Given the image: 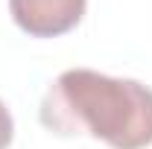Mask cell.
I'll return each instance as SVG.
<instances>
[{
  "instance_id": "obj_1",
  "label": "cell",
  "mask_w": 152,
  "mask_h": 149,
  "mask_svg": "<svg viewBox=\"0 0 152 149\" xmlns=\"http://www.w3.org/2000/svg\"><path fill=\"white\" fill-rule=\"evenodd\" d=\"M41 123L61 137L88 134L111 149H146L152 143V88L73 67L47 88Z\"/></svg>"
},
{
  "instance_id": "obj_2",
  "label": "cell",
  "mask_w": 152,
  "mask_h": 149,
  "mask_svg": "<svg viewBox=\"0 0 152 149\" xmlns=\"http://www.w3.org/2000/svg\"><path fill=\"white\" fill-rule=\"evenodd\" d=\"M88 0H9V12L26 35L56 38L79 26Z\"/></svg>"
},
{
  "instance_id": "obj_3",
  "label": "cell",
  "mask_w": 152,
  "mask_h": 149,
  "mask_svg": "<svg viewBox=\"0 0 152 149\" xmlns=\"http://www.w3.org/2000/svg\"><path fill=\"white\" fill-rule=\"evenodd\" d=\"M12 134H15L12 114H9V108H6V105H3V99H0V149H9V143H12Z\"/></svg>"
}]
</instances>
